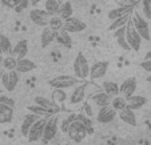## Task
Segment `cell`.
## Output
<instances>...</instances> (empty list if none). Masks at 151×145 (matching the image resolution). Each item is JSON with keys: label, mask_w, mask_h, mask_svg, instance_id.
Wrapping results in <instances>:
<instances>
[{"label": "cell", "mask_w": 151, "mask_h": 145, "mask_svg": "<svg viewBox=\"0 0 151 145\" xmlns=\"http://www.w3.org/2000/svg\"><path fill=\"white\" fill-rule=\"evenodd\" d=\"M82 80H79L75 76H68V75H60V76H55L48 81V85L54 89H71L75 85L80 84Z\"/></svg>", "instance_id": "cell-1"}, {"label": "cell", "mask_w": 151, "mask_h": 145, "mask_svg": "<svg viewBox=\"0 0 151 145\" xmlns=\"http://www.w3.org/2000/svg\"><path fill=\"white\" fill-rule=\"evenodd\" d=\"M87 132H88L87 125H86V124H83L80 120L75 119L74 121H72L71 124L68 125L66 133L68 134V137L74 142H82L83 140L87 137Z\"/></svg>", "instance_id": "cell-2"}, {"label": "cell", "mask_w": 151, "mask_h": 145, "mask_svg": "<svg viewBox=\"0 0 151 145\" xmlns=\"http://www.w3.org/2000/svg\"><path fill=\"white\" fill-rule=\"evenodd\" d=\"M74 73H75V77H78L82 81H86L90 77L88 60H87V57L82 52H79L74 60Z\"/></svg>", "instance_id": "cell-3"}, {"label": "cell", "mask_w": 151, "mask_h": 145, "mask_svg": "<svg viewBox=\"0 0 151 145\" xmlns=\"http://www.w3.org/2000/svg\"><path fill=\"white\" fill-rule=\"evenodd\" d=\"M90 85H91V84H88V82H86V81H82L80 84L75 85L74 88H72V92H71V95H70V97L67 99L68 100V105L70 107L80 105V104L84 101Z\"/></svg>", "instance_id": "cell-4"}, {"label": "cell", "mask_w": 151, "mask_h": 145, "mask_svg": "<svg viewBox=\"0 0 151 145\" xmlns=\"http://www.w3.org/2000/svg\"><path fill=\"white\" fill-rule=\"evenodd\" d=\"M131 23L134 28L138 31L143 40H151V33H150V27H148L147 20L139 14V12H132L131 14Z\"/></svg>", "instance_id": "cell-5"}, {"label": "cell", "mask_w": 151, "mask_h": 145, "mask_svg": "<svg viewBox=\"0 0 151 145\" xmlns=\"http://www.w3.org/2000/svg\"><path fill=\"white\" fill-rule=\"evenodd\" d=\"M59 129V120L55 114L47 117V121L44 124V129H43V134H42V141L43 142H50L51 140L55 139Z\"/></svg>", "instance_id": "cell-6"}, {"label": "cell", "mask_w": 151, "mask_h": 145, "mask_svg": "<svg viewBox=\"0 0 151 145\" xmlns=\"http://www.w3.org/2000/svg\"><path fill=\"white\" fill-rule=\"evenodd\" d=\"M126 40H127L128 45L132 51L138 52L140 49V45H142V37L138 33V31L134 28L131 20H128V23L126 24Z\"/></svg>", "instance_id": "cell-7"}, {"label": "cell", "mask_w": 151, "mask_h": 145, "mask_svg": "<svg viewBox=\"0 0 151 145\" xmlns=\"http://www.w3.org/2000/svg\"><path fill=\"white\" fill-rule=\"evenodd\" d=\"M19 72L16 71V69H12V71H4L3 75H1V79H0V81H1V85L4 87V89H7V91L12 92L15 91V88L17 87V84H19Z\"/></svg>", "instance_id": "cell-8"}, {"label": "cell", "mask_w": 151, "mask_h": 145, "mask_svg": "<svg viewBox=\"0 0 151 145\" xmlns=\"http://www.w3.org/2000/svg\"><path fill=\"white\" fill-rule=\"evenodd\" d=\"M86 28H87V24L78 17L70 16L63 20V29H66L68 33H79V32L84 31Z\"/></svg>", "instance_id": "cell-9"}, {"label": "cell", "mask_w": 151, "mask_h": 145, "mask_svg": "<svg viewBox=\"0 0 151 145\" xmlns=\"http://www.w3.org/2000/svg\"><path fill=\"white\" fill-rule=\"evenodd\" d=\"M46 121H47V117H39V119L32 124V127L28 131V134H27V139H28L29 142H36L42 139L43 129H44Z\"/></svg>", "instance_id": "cell-10"}, {"label": "cell", "mask_w": 151, "mask_h": 145, "mask_svg": "<svg viewBox=\"0 0 151 145\" xmlns=\"http://www.w3.org/2000/svg\"><path fill=\"white\" fill-rule=\"evenodd\" d=\"M110 68L109 61H95L92 65H90V77L91 80L103 79Z\"/></svg>", "instance_id": "cell-11"}, {"label": "cell", "mask_w": 151, "mask_h": 145, "mask_svg": "<svg viewBox=\"0 0 151 145\" xmlns=\"http://www.w3.org/2000/svg\"><path fill=\"white\" fill-rule=\"evenodd\" d=\"M116 116H118V112L111 105H107V107L99 108V111L96 113V120L100 124H110V122H112L116 119Z\"/></svg>", "instance_id": "cell-12"}, {"label": "cell", "mask_w": 151, "mask_h": 145, "mask_svg": "<svg viewBox=\"0 0 151 145\" xmlns=\"http://www.w3.org/2000/svg\"><path fill=\"white\" fill-rule=\"evenodd\" d=\"M50 15L46 12V9H40V8H34L29 11V19L34 24L39 27H47L50 21Z\"/></svg>", "instance_id": "cell-13"}, {"label": "cell", "mask_w": 151, "mask_h": 145, "mask_svg": "<svg viewBox=\"0 0 151 145\" xmlns=\"http://www.w3.org/2000/svg\"><path fill=\"white\" fill-rule=\"evenodd\" d=\"M137 87H138L137 79L135 77H128L119 85V95L123 96L124 99H128L130 96H132L135 93Z\"/></svg>", "instance_id": "cell-14"}, {"label": "cell", "mask_w": 151, "mask_h": 145, "mask_svg": "<svg viewBox=\"0 0 151 145\" xmlns=\"http://www.w3.org/2000/svg\"><path fill=\"white\" fill-rule=\"evenodd\" d=\"M34 102L36 104V105H39V107H42V108L50 111L52 114H56L58 112L60 111V107L58 105L56 102L52 101L51 99H47V97H44V96H36L34 99Z\"/></svg>", "instance_id": "cell-15"}, {"label": "cell", "mask_w": 151, "mask_h": 145, "mask_svg": "<svg viewBox=\"0 0 151 145\" xmlns=\"http://www.w3.org/2000/svg\"><path fill=\"white\" fill-rule=\"evenodd\" d=\"M91 101L92 104L98 107V108H102V107H107L110 105L111 102V96L107 95L104 91H96L94 92V95H91Z\"/></svg>", "instance_id": "cell-16"}, {"label": "cell", "mask_w": 151, "mask_h": 145, "mask_svg": "<svg viewBox=\"0 0 151 145\" xmlns=\"http://www.w3.org/2000/svg\"><path fill=\"white\" fill-rule=\"evenodd\" d=\"M56 33L54 29H51L48 26L47 27H43V31H42V35H40V45L43 48L48 47L50 44L54 43V40L56 39Z\"/></svg>", "instance_id": "cell-17"}, {"label": "cell", "mask_w": 151, "mask_h": 145, "mask_svg": "<svg viewBox=\"0 0 151 145\" xmlns=\"http://www.w3.org/2000/svg\"><path fill=\"white\" fill-rule=\"evenodd\" d=\"M28 53V41L26 39L19 40L16 44L12 48V56H15L16 59H23V57L27 56Z\"/></svg>", "instance_id": "cell-18"}, {"label": "cell", "mask_w": 151, "mask_h": 145, "mask_svg": "<svg viewBox=\"0 0 151 145\" xmlns=\"http://www.w3.org/2000/svg\"><path fill=\"white\" fill-rule=\"evenodd\" d=\"M126 100H127V108L132 109V111H138V109L143 108L147 102V99L145 96H140V95H132Z\"/></svg>", "instance_id": "cell-19"}, {"label": "cell", "mask_w": 151, "mask_h": 145, "mask_svg": "<svg viewBox=\"0 0 151 145\" xmlns=\"http://www.w3.org/2000/svg\"><path fill=\"white\" fill-rule=\"evenodd\" d=\"M14 107L0 102V124H8L14 120Z\"/></svg>", "instance_id": "cell-20"}, {"label": "cell", "mask_w": 151, "mask_h": 145, "mask_svg": "<svg viewBox=\"0 0 151 145\" xmlns=\"http://www.w3.org/2000/svg\"><path fill=\"white\" fill-rule=\"evenodd\" d=\"M134 7H135L134 4H124V6L116 7V8L111 9V11L109 12V19L114 20V19H116V17H120L126 14H131V12L134 11Z\"/></svg>", "instance_id": "cell-21"}, {"label": "cell", "mask_w": 151, "mask_h": 145, "mask_svg": "<svg viewBox=\"0 0 151 145\" xmlns=\"http://www.w3.org/2000/svg\"><path fill=\"white\" fill-rule=\"evenodd\" d=\"M112 32H114V36H115V39H116L118 45L122 49H124V51H130L131 48H130L127 40H126V26L120 27V28H116Z\"/></svg>", "instance_id": "cell-22"}, {"label": "cell", "mask_w": 151, "mask_h": 145, "mask_svg": "<svg viewBox=\"0 0 151 145\" xmlns=\"http://www.w3.org/2000/svg\"><path fill=\"white\" fill-rule=\"evenodd\" d=\"M36 68V64L32 60L23 57V59H17V65H16V71L19 73H28V72L34 71Z\"/></svg>", "instance_id": "cell-23"}, {"label": "cell", "mask_w": 151, "mask_h": 145, "mask_svg": "<svg viewBox=\"0 0 151 145\" xmlns=\"http://www.w3.org/2000/svg\"><path fill=\"white\" fill-rule=\"evenodd\" d=\"M39 117H40V116H37V114L32 113V112H29L28 114H26V116H24L23 122H22V127H20V132H22V134H23L24 137H27L29 128H31L32 124H34V122L36 121Z\"/></svg>", "instance_id": "cell-24"}, {"label": "cell", "mask_w": 151, "mask_h": 145, "mask_svg": "<svg viewBox=\"0 0 151 145\" xmlns=\"http://www.w3.org/2000/svg\"><path fill=\"white\" fill-rule=\"evenodd\" d=\"M119 119L124 124H128V125H131V127L137 125V116H135L134 111L127 108V107L124 109H122V111H119Z\"/></svg>", "instance_id": "cell-25"}, {"label": "cell", "mask_w": 151, "mask_h": 145, "mask_svg": "<svg viewBox=\"0 0 151 145\" xmlns=\"http://www.w3.org/2000/svg\"><path fill=\"white\" fill-rule=\"evenodd\" d=\"M12 48H14V45H12L11 40L8 39V36H6V35H0V53L4 55V56L11 55Z\"/></svg>", "instance_id": "cell-26"}, {"label": "cell", "mask_w": 151, "mask_h": 145, "mask_svg": "<svg viewBox=\"0 0 151 145\" xmlns=\"http://www.w3.org/2000/svg\"><path fill=\"white\" fill-rule=\"evenodd\" d=\"M56 40L62 44L63 47H66V48H71L72 47V39L70 36V33L66 31V29H60L59 32L56 33Z\"/></svg>", "instance_id": "cell-27"}, {"label": "cell", "mask_w": 151, "mask_h": 145, "mask_svg": "<svg viewBox=\"0 0 151 145\" xmlns=\"http://www.w3.org/2000/svg\"><path fill=\"white\" fill-rule=\"evenodd\" d=\"M72 15H74V8H72V3H71V1L60 3L59 12H58V16L62 17V19L64 20V19H67V17L72 16Z\"/></svg>", "instance_id": "cell-28"}, {"label": "cell", "mask_w": 151, "mask_h": 145, "mask_svg": "<svg viewBox=\"0 0 151 145\" xmlns=\"http://www.w3.org/2000/svg\"><path fill=\"white\" fill-rule=\"evenodd\" d=\"M102 89L107 95H110L111 97L118 96V95H119V85H118L116 82H114V81H103Z\"/></svg>", "instance_id": "cell-29"}, {"label": "cell", "mask_w": 151, "mask_h": 145, "mask_svg": "<svg viewBox=\"0 0 151 145\" xmlns=\"http://www.w3.org/2000/svg\"><path fill=\"white\" fill-rule=\"evenodd\" d=\"M59 7H60L59 0H46V1H44V9H46V12L50 15V16L58 15Z\"/></svg>", "instance_id": "cell-30"}, {"label": "cell", "mask_w": 151, "mask_h": 145, "mask_svg": "<svg viewBox=\"0 0 151 145\" xmlns=\"http://www.w3.org/2000/svg\"><path fill=\"white\" fill-rule=\"evenodd\" d=\"M131 14H132V12H131ZM131 14H126V15H123V16L111 20L112 23H111V26H110V31H115L116 28H120V27L126 26V24L128 23V20L131 19Z\"/></svg>", "instance_id": "cell-31"}, {"label": "cell", "mask_w": 151, "mask_h": 145, "mask_svg": "<svg viewBox=\"0 0 151 145\" xmlns=\"http://www.w3.org/2000/svg\"><path fill=\"white\" fill-rule=\"evenodd\" d=\"M110 105H111L116 112H119V111H122V109H124L126 107H127V100H126L123 96L118 95V96L111 97V102H110Z\"/></svg>", "instance_id": "cell-32"}, {"label": "cell", "mask_w": 151, "mask_h": 145, "mask_svg": "<svg viewBox=\"0 0 151 145\" xmlns=\"http://www.w3.org/2000/svg\"><path fill=\"white\" fill-rule=\"evenodd\" d=\"M67 99H68V96H67V92L64 91V89H55L54 92H52V101H55L59 107H62L64 102L67 101Z\"/></svg>", "instance_id": "cell-33"}, {"label": "cell", "mask_w": 151, "mask_h": 145, "mask_svg": "<svg viewBox=\"0 0 151 145\" xmlns=\"http://www.w3.org/2000/svg\"><path fill=\"white\" fill-rule=\"evenodd\" d=\"M16 65H17V59L12 55H7L4 56L3 59V64L1 67L4 68V71H12V69H16Z\"/></svg>", "instance_id": "cell-34"}, {"label": "cell", "mask_w": 151, "mask_h": 145, "mask_svg": "<svg viewBox=\"0 0 151 145\" xmlns=\"http://www.w3.org/2000/svg\"><path fill=\"white\" fill-rule=\"evenodd\" d=\"M48 27L51 29H54L55 32H59L60 29L63 28V19H62V17H59L58 15H54V16L50 17Z\"/></svg>", "instance_id": "cell-35"}, {"label": "cell", "mask_w": 151, "mask_h": 145, "mask_svg": "<svg viewBox=\"0 0 151 145\" xmlns=\"http://www.w3.org/2000/svg\"><path fill=\"white\" fill-rule=\"evenodd\" d=\"M27 109L28 111H31L32 113H35V114H37V116H40V117H48V116H51V112L50 111H47V109H44V108H42V107H39V105H29V107H27Z\"/></svg>", "instance_id": "cell-36"}, {"label": "cell", "mask_w": 151, "mask_h": 145, "mask_svg": "<svg viewBox=\"0 0 151 145\" xmlns=\"http://www.w3.org/2000/svg\"><path fill=\"white\" fill-rule=\"evenodd\" d=\"M142 12L145 15V19L151 20V0H143Z\"/></svg>", "instance_id": "cell-37"}, {"label": "cell", "mask_w": 151, "mask_h": 145, "mask_svg": "<svg viewBox=\"0 0 151 145\" xmlns=\"http://www.w3.org/2000/svg\"><path fill=\"white\" fill-rule=\"evenodd\" d=\"M75 119H76V114L72 113V114H70L67 119L62 120V125H60V129H62V132H64V133H66V132H67V128H68V125L71 124L72 121H74Z\"/></svg>", "instance_id": "cell-38"}, {"label": "cell", "mask_w": 151, "mask_h": 145, "mask_svg": "<svg viewBox=\"0 0 151 145\" xmlns=\"http://www.w3.org/2000/svg\"><path fill=\"white\" fill-rule=\"evenodd\" d=\"M1 3H3L6 7H8V8L16 9L17 7L22 4V0H1Z\"/></svg>", "instance_id": "cell-39"}, {"label": "cell", "mask_w": 151, "mask_h": 145, "mask_svg": "<svg viewBox=\"0 0 151 145\" xmlns=\"http://www.w3.org/2000/svg\"><path fill=\"white\" fill-rule=\"evenodd\" d=\"M140 68H143L146 72H148V73H151V59H145L140 63Z\"/></svg>", "instance_id": "cell-40"}, {"label": "cell", "mask_w": 151, "mask_h": 145, "mask_svg": "<svg viewBox=\"0 0 151 145\" xmlns=\"http://www.w3.org/2000/svg\"><path fill=\"white\" fill-rule=\"evenodd\" d=\"M0 102L7 104V105H11L15 108V101L11 99V97H7V96H4V95H0Z\"/></svg>", "instance_id": "cell-41"}, {"label": "cell", "mask_w": 151, "mask_h": 145, "mask_svg": "<svg viewBox=\"0 0 151 145\" xmlns=\"http://www.w3.org/2000/svg\"><path fill=\"white\" fill-rule=\"evenodd\" d=\"M145 59H151V51H148V52H147V53H146Z\"/></svg>", "instance_id": "cell-42"}, {"label": "cell", "mask_w": 151, "mask_h": 145, "mask_svg": "<svg viewBox=\"0 0 151 145\" xmlns=\"http://www.w3.org/2000/svg\"><path fill=\"white\" fill-rule=\"evenodd\" d=\"M3 59H4V55H1V53H0V65L3 64Z\"/></svg>", "instance_id": "cell-43"}, {"label": "cell", "mask_w": 151, "mask_h": 145, "mask_svg": "<svg viewBox=\"0 0 151 145\" xmlns=\"http://www.w3.org/2000/svg\"><path fill=\"white\" fill-rule=\"evenodd\" d=\"M3 72H4V68L0 65V79H1V75H3Z\"/></svg>", "instance_id": "cell-44"}, {"label": "cell", "mask_w": 151, "mask_h": 145, "mask_svg": "<svg viewBox=\"0 0 151 145\" xmlns=\"http://www.w3.org/2000/svg\"><path fill=\"white\" fill-rule=\"evenodd\" d=\"M146 80H147L148 82H151V73H150V76H148V77H147V79H146Z\"/></svg>", "instance_id": "cell-45"}, {"label": "cell", "mask_w": 151, "mask_h": 145, "mask_svg": "<svg viewBox=\"0 0 151 145\" xmlns=\"http://www.w3.org/2000/svg\"><path fill=\"white\" fill-rule=\"evenodd\" d=\"M31 1H32V4H36L37 1H39V0H31Z\"/></svg>", "instance_id": "cell-46"}, {"label": "cell", "mask_w": 151, "mask_h": 145, "mask_svg": "<svg viewBox=\"0 0 151 145\" xmlns=\"http://www.w3.org/2000/svg\"><path fill=\"white\" fill-rule=\"evenodd\" d=\"M118 3H122V1H126V0H116Z\"/></svg>", "instance_id": "cell-47"}]
</instances>
